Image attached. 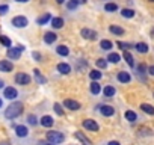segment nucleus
<instances>
[{
  "label": "nucleus",
  "instance_id": "15",
  "mask_svg": "<svg viewBox=\"0 0 154 145\" xmlns=\"http://www.w3.org/2000/svg\"><path fill=\"white\" fill-rule=\"evenodd\" d=\"M53 17H51V14L50 12H45V14H42L38 20H36V23L39 24V26H44V24H47V23H50V20H51Z\"/></svg>",
  "mask_w": 154,
  "mask_h": 145
},
{
  "label": "nucleus",
  "instance_id": "38",
  "mask_svg": "<svg viewBox=\"0 0 154 145\" xmlns=\"http://www.w3.org/2000/svg\"><path fill=\"white\" fill-rule=\"evenodd\" d=\"M27 121H29L30 125H36V124H38V118H36L35 115H29V116H27Z\"/></svg>",
  "mask_w": 154,
  "mask_h": 145
},
{
  "label": "nucleus",
  "instance_id": "9",
  "mask_svg": "<svg viewBox=\"0 0 154 145\" xmlns=\"http://www.w3.org/2000/svg\"><path fill=\"white\" fill-rule=\"evenodd\" d=\"M17 95H18V92H17V89L12 88V86H8V88H5V91H3V97L8 98V100H15Z\"/></svg>",
  "mask_w": 154,
  "mask_h": 145
},
{
  "label": "nucleus",
  "instance_id": "18",
  "mask_svg": "<svg viewBox=\"0 0 154 145\" xmlns=\"http://www.w3.org/2000/svg\"><path fill=\"white\" fill-rule=\"evenodd\" d=\"M118 80L121 82V83H128L130 80H131V77H130V74L127 71H119L118 72Z\"/></svg>",
  "mask_w": 154,
  "mask_h": 145
},
{
  "label": "nucleus",
  "instance_id": "19",
  "mask_svg": "<svg viewBox=\"0 0 154 145\" xmlns=\"http://www.w3.org/2000/svg\"><path fill=\"white\" fill-rule=\"evenodd\" d=\"M56 39H57V36H56L54 32H47V33L44 35V42H45V44H53Z\"/></svg>",
  "mask_w": 154,
  "mask_h": 145
},
{
  "label": "nucleus",
  "instance_id": "47",
  "mask_svg": "<svg viewBox=\"0 0 154 145\" xmlns=\"http://www.w3.org/2000/svg\"><path fill=\"white\" fill-rule=\"evenodd\" d=\"M2 88H5V82H3L2 79H0V89H2Z\"/></svg>",
  "mask_w": 154,
  "mask_h": 145
},
{
  "label": "nucleus",
  "instance_id": "10",
  "mask_svg": "<svg viewBox=\"0 0 154 145\" xmlns=\"http://www.w3.org/2000/svg\"><path fill=\"white\" fill-rule=\"evenodd\" d=\"M63 106L69 110H79L80 109V103L79 101H75V100H71V98H66L63 101Z\"/></svg>",
  "mask_w": 154,
  "mask_h": 145
},
{
  "label": "nucleus",
  "instance_id": "36",
  "mask_svg": "<svg viewBox=\"0 0 154 145\" xmlns=\"http://www.w3.org/2000/svg\"><path fill=\"white\" fill-rule=\"evenodd\" d=\"M95 63H97V66H98V68H106V66H107V60H106V59H103V57L97 59V62H95Z\"/></svg>",
  "mask_w": 154,
  "mask_h": 145
},
{
  "label": "nucleus",
  "instance_id": "27",
  "mask_svg": "<svg viewBox=\"0 0 154 145\" xmlns=\"http://www.w3.org/2000/svg\"><path fill=\"white\" fill-rule=\"evenodd\" d=\"M106 60H109V62H112V63H118V62L121 60V56H119L118 53H109V56H107Z\"/></svg>",
  "mask_w": 154,
  "mask_h": 145
},
{
  "label": "nucleus",
  "instance_id": "11",
  "mask_svg": "<svg viewBox=\"0 0 154 145\" xmlns=\"http://www.w3.org/2000/svg\"><path fill=\"white\" fill-rule=\"evenodd\" d=\"M57 71L60 72V74H69L71 72V65L69 63H66V62H60V63H57Z\"/></svg>",
  "mask_w": 154,
  "mask_h": 145
},
{
  "label": "nucleus",
  "instance_id": "35",
  "mask_svg": "<svg viewBox=\"0 0 154 145\" xmlns=\"http://www.w3.org/2000/svg\"><path fill=\"white\" fill-rule=\"evenodd\" d=\"M116 45H118L119 48H122L124 51H125V50H128V48H131V44H128V42H121V41H118V42H116Z\"/></svg>",
  "mask_w": 154,
  "mask_h": 145
},
{
  "label": "nucleus",
  "instance_id": "30",
  "mask_svg": "<svg viewBox=\"0 0 154 145\" xmlns=\"http://www.w3.org/2000/svg\"><path fill=\"white\" fill-rule=\"evenodd\" d=\"M89 77H91L92 80H97V82H98V80L103 77V74H101V72H100L98 69H92V71L89 72Z\"/></svg>",
  "mask_w": 154,
  "mask_h": 145
},
{
  "label": "nucleus",
  "instance_id": "5",
  "mask_svg": "<svg viewBox=\"0 0 154 145\" xmlns=\"http://www.w3.org/2000/svg\"><path fill=\"white\" fill-rule=\"evenodd\" d=\"M27 24H29V20L26 17H23V15H17V17L12 18V26L14 27H26Z\"/></svg>",
  "mask_w": 154,
  "mask_h": 145
},
{
  "label": "nucleus",
  "instance_id": "52",
  "mask_svg": "<svg viewBox=\"0 0 154 145\" xmlns=\"http://www.w3.org/2000/svg\"><path fill=\"white\" fill-rule=\"evenodd\" d=\"M149 2H152V3H154V0H149Z\"/></svg>",
  "mask_w": 154,
  "mask_h": 145
},
{
  "label": "nucleus",
  "instance_id": "33",
  "mask_svg": "<svg viewBox=\"0 0 154 145\" xmlns=\"http://www.w3.org/2000/svg\"><path fill=\"white\" fill-rule=\"evenodd\" d=\"M104 11L106 12H115V11H118V5L116 3H106L104 5Z\"/></svg>",
  "mask_w": 154,
  "mask_h": 145
},
{
  "label": "nucleus",
  "instance_id": "25",
  "mask_svg": "<svg viewBox=\"0 0 154 145\" xmlns=\"http://www.w3.org/2000/svg\"><path fill=\"white\" fill-rule=\"evenodd\" d=\"M75 137L79 139L80 142H83L85 145H91V143H92V142H91V140H89V139H88V137H86L85 134H82L80 131H75Z\"/></svg>",
  "mask_w": 154,
  "mask_h": 145
},
{
  "label": "nucleus",
  "instance_id": "23",
  "mask_svg": "<svg viewBox=\"0 0 154 145\" xmlns=\"http://www.w3.org/2000/svg\"><path fill=\"white\" fill-rule=\"evenodd\" d=\"M103 94H104L106 97H113V95L116 94V89H115L113 86L107 85V86H104V89H103Z\"/></svg>",
  "mask_w": 154,
  "mask_h": 145
},
{
  "label": "nucleus",
  "instance_id": "39",
  "mask_svg": "<svg viewBox=\"0 0 154 145\" xmlns=\"http://www.w3.org/2000/svg\"><path fill=\"white\" fill-rule=\"evenodd\" d=\"M137 71H139V74H145V72H146L145 63H139V65H137Z\"/></svg>",
  "mask_w": 154,
  "mask_h": 145
},
{
  "label": "nucleus",
  "instance_id": "46",
  "mask_svg": "<svg viewBox=\"0 0 154 145\" xmlns=\"http://www.w3.org/2000/svg\"><path fill=\"white\" fill-rule=\"evenodd\" d=\"M15 2H17V3H27L29 0H15Z\"/></svg>",
  "mask_w": 154,
  "mask_h": 145
},
{
  "label": "nucleus",
  "instance_id": "51",
  "mask_svg": "<svg viewBox=\"0 0 154 145\" xmlns=\"http://www.w3.org/2000/svg\"><path fill=\"white\" fill-rule=\"evenodd\" d=\"M45 145H54V143H51V142H48V143H45Z\"/></svg>",
  "mask_w": 154,
  "mask_h": 145
},
{
  "label": "nucleus",
  "instance_id": "17",
  "mask_svg": "<svg viewBox=\"0 0 154 145\" xmlns=\"http://www.w3.org/2000/svg\"><path fill=\"white\" fill-rule=\"evenodd\" d=\"M39 124H41L42 127H45V128H48V127H51V125L54 124V121H53V118H51V116H48V115H45V116H42V118H41V121H39Z\"/></svg>",
  "mask_w": 154,
  "mask_h": 145
},
{
  "label": "nucleus",
  "instance_id": "16",
  "mask_svg": "<svg viewBox=\"0 0 154 145\" xmlns=\"http://www.w3.org/2000/svg\"><path fill=\"white\" fill-rule=\"evenodd\" d=\"M15 133L18 137H26L29 134V130L26 125H15Z\"/></svg>",
  "mask_w": 154,
  "mask_h": 145
},
{
  "label": "nucleus",
  "instance_id": "49",
  "mask_svg": "<svg viewBox=\"0 0 154 145\" xmlns=\"http://www.w3.org/2000/svg\"><path fill=\"white\" fill-rule=\"evenodd\" d=\"M0 145H11V143H9V142H2Z\"/></svg>",
  "mask_w": 154,
  "mask_h": 145
},
{
  "label": "nucleus",
  "instance_id": "45",
  "mask_svg": "<svg viewBox=\"0 0 154 145\" xmlns=\"http://www.w3.org/2000/svg\"><path fill=\"white\" fill-rule=\"evenodd\" d=\"M107 145H119V142H116V140H110Z\"/></svg>",
  "mask_w": 154,
  "mask_h": 145
},
{
  "label": "nucleus",
  "instance_id": "44",
  "mask_svg": "<svg viewBox=\"0 0 154 145\" xmlns=\"http://www.w3.org/2000/svg\"><path fill=\"white\" fill-rule=\"evenodd\" d=\"M74 2H75L77 5H85V3L88 2V0H74Z\"/></svg>",
  "mask_w": 154,
  "mask_h": 145
},
{
  "label": "nucleus",
  "instance_id": "24",
  "mask_svg": "<svg viewBox=\"0 0 154 145\" xmlns=\"http://www.w3.org/2000/svg\"><path fill=\"white\" fill-rule=\"evenodd\" d=\"M140 109H142L145 113H148V115H154V106H151V104L142 103V104H140Z\"/></svg>",
  "mask_w": 154,
  "mask_h": 145
},
{
  "label": "nucleus",
  "instance_id": "41",
  "mask_svg": "<svg viewBox=\"0 0 154 145\" xmlns=\"http://www.w3.org/2000/svg\"><path fill=\"white\" fill-rule=\"evenodd\" d=\"M8 11H9V6L8 5H0V15H5Z\"/></svg>",
  "mask_w": 154,
  "mask_h": 145
},
{
  "label": "nucleus",
  "instance_id": "31",
  "mask_svg": "<svg viewBox=\"0 0 154 145\" xmlns=\"http://www.w3.org/2000/svg\"><path fill=\"white\" fill-rule=\"evenodd\" d=\"M122 56H124L125 62H127V63H128L130 66H134V59H133V56H131V54H130V53H128L127 50L124 51V54H122Z\"/></svg>",
  "mask_w": 154,
  "mask_h": 145
},
{
  "label": "nucleus",
  "instance_id": "1",
  "mask_svg": "<svg viewBox=\"0 0 154 145\" xmlns=\"http://www.w3.org/2000/svg\"><path fill=\"white\" fill-rule=\"evenodd\" d=\"M23 113V103L20 101H14L8 106V109L5 110V116L8 119H15L17 116H20Z\"/></svg>",
  "mask_w": 154,
  "mask_h": 145
},
{
  "label": "nucleus",
  "instance_id": "48",
  "mask_svg": "<svg viewBox=\"0 0 154 145\" xmlns=\"http://www.w3.org/2000/svg\"><path fill=\"white\" fill-rule=\"evenodd\" d=\"M56 2H57L59 5H62V3H65V2H66V0H56Z\"/></svg>",
  "mask_w": 154,
  "mask_h": 145
},
{
  "label": "nucleus",
  "instance_id": "7",
  "mask_svg": "<svg viewBox=\"0 0 154 145\" xmlns=\"http://www.w3.org/2000/svg\"><path fill=\"white\" fill-rule=\"evenodd\" d=\"M82 124H83V128H86L89 131H98V128H100L97 121H94V119H85Z\"/></svg>",
  "mask_w": 154,
  "mask_h": 145
},
{
  "label": "nucleus",
  "instance_id": "14",
  "mask_svg": "<svg viewBox=\"0 0 154 145\" xmlns=\"http://www.w3.org/2000/svg\"><path fill=\"white\" fill-rule=\"evenodd\" d=\"M33 77H35V80H36L39 85L47 83V77H44V76H42V72H41L39 69H33Z\"/></svg>",
  "mask_w": 154,
  "mask_h": 145
},
{
  "label": "nucleus",
  "instance_id": "20",
  "mask_svg": "<svg viewBox=\"0 0 154 145\" xmlns=\"http://www.w3.org/2000/svg\"><path fill=\"white\" fill-rule=\"evenodd\" d=\"M109 30H110V33H113V35H116V36H122V35H124V29L119 27V26H116V24H112V26L109 27Z\"/></svg>",
  "mask_w": 154,
  "mask_h": 145
},
{
  "label": "nucleus",
  "instance_id": "2",
  "mask_svg": "<svg viewBox=\"0 0 154 145\" xmlns=\"http://www.w3.org/2000/svg\"><path fill=\"white\" fill-rule=\"evenodd\" d=\"M45 137H47V140L51 142V143H60V142L65 140V136H63L62 133H59V131H53V130H51V131H47Z\"/></svg>",
  "mask_w": 154,
  "mask_h": 145
},
{
  "label": "nucleus",
  "instance_id": "3",
  "mask_svg": "<svg viewBox=\"0 0 154 145\" xmlns=\"http://www.w3.org/2000/svg\"><path fill=\"white\" fill-rule=\"evenodd\" d=\"M23 50H24V47H21V45H18V47H9L8 51H6V54H8V57L11 60H18Z\"/></svg>",
  "mask_w": 154,
  "mask_h": 145
},
{
  "label": "nucleus",
  "instance_id": "28",
  "mask_svg": "<svg viewBox=\"0 0 154 145\" xmlns=\"http://www.w3.org/2000/svg\"><path fill=\"white\" fill-rule=\"evenodd\" d=\"M121 15H122L124 18H133V17H134V11H133V9H128V8H124V9L121 11Z\"/></svg>",
  "mask_w": 154,
  "mask_h": 145
},
{
  "label": "nucleus",
  "instance_id": "43",
  "mask_svg": "<svg viewBox=\"0 0 154 145\" xmlns=\"http://www.w3.org/2000/svg\"><path fill=\"white\" fill-rule=\"evenodd\" d=\"M146 72H148V74H151V76H154V65L148 66V68H146Z\"/></svg>",
  "mask_w": 154,
  "mask_h": 145
},
{
  "label": "nucleus",
  "instance_id": "37",
  "mask_svg": "<svg viewBox=\"0 0 154 145\" xmlns=\"http://www.w3.org/2000/svg\"><path fill=\"white\" fill-rule=\"evenodd\" d=\"M53 107H54V112H56L59 116H62V115H63V109H62V106H60L59 103H54V106H53Z\"/></svg>",
  "mask_w": 154,
  "mask_h": 145
},
{
  "label": "nucleus",
  "instance_id": "12",
  "mask_svg": "<svg viewBox=\"0 0 154 145\" xmlns=\"http://www.w3.org/2000/svg\"><path fill=\"white\" fill-rule=\"evenodd\" d=\"M100 112H101L103 116H112V115L115 113V109H113L112 106L103 104V106H100Z\"/></svg>",
  "mask_w": 154,
  "mask_h": 145
},
{
  "label": "nucleus",
  "instance_id": "13",
  "mask_svg": "<svg viewBox=\"0 0 154 145\" xmlns=\"http://www.w3.org/2000/svg\"><path fill=\"white\" fill-rule=\"evenodd\" d=\"M50 23H51L53 29H62V27H63V24H65V21H63V18H62V17H54V18H51V20H50Z\"/></svg>",
  "mask_w": 154,
  "mask_h": 145
},
{
  "label": "nucleus",
  "instance_id": "32",
  "mask_svg": "<svg viewBox=\"0 0 154 145\" xmlns=\"http://www.w3.org/2000/svg\"><path fill=\"white\" fill-rule=\"evenodd\" d=\"M125 119L130 121V122H134V121L137 119V115H136L133 110H127V112H125Z\"/></svg>",
  "mask_w": 154,
  "mask_h": 145
},
{
  "label": "nucleus",
  "instance_id": "6",
  "mask_svg": "<svg viewBox=\"0 0 154 145\" xmlns=\"http://www.w3.org/2000/svg\"><path fill=\"white\" fill-rule=\"evenodd\" d=\"M80 35H82L85 39H88V41H95V39H97V32L92 30V29H88V27L82 29V30H80Z\"/></svg>",
  "mask_w": 154,
  "mask_h": 145
},
{
  "label": "nucleus",
  "instance_id": "26",
  "mask_svg": "<svg viewBox=\"0 0 154 145\" xmlns=\"http://www.w3.org/2000/svg\"><path fill=\"white\" fill-rule=\"evenodd\" d=\"M134 48H136L137 53H146V51H148V45H146L145 42H137V44L134 45Z\"/></svg>",
  "mask_w": 154,
  "mask_h": 145
},
{
  "label": "nucleus",
  "instance_id": "42",
  "mask_svg": "<svg viewBox=\"0 0 154 145\" xmlns=\"http://www.w3.org/2000/svg\"><path fill=\"white\" fill-rule=\"evenodd\" d=\"M32 56H33V59H36V62H42V56H41L39 51H33Z\"/></svg>",
  "mask_w": 154,
  "mask_h": 145
},
{
  "label": "nucleus",
  "instance_id": "4",
  "mask_svg": "<svg viewBox=\"0 0 154 145\" xmlns=\"http://www.w3.org/2000/svg\"><path fill=\"white\" fill-rule=\"evenodd\" d=\"M30 76L29 74H26V72H17L15 74V82H17V85H29L30 83Z\"/></svg>",
  "mask_w": 154,
  "mask_h": 145
},
{
  "label": "nucleus",
  "instance_id": "50",
  "mask_svg": "<svg viewBox=\"0 0 154 145\" xmlns=\"http://www.w3.org/2000/svg\"><path fill=\"white\" fill-rule=\"evenodd\" d=\"M2 104H3V103H2V98H0V107H2Z\"/></svg>",
  "mask_w": 154,
  "mask_h": 145
},
{
  "label": "nucleus",
  "instance_id": "21",
  "mask_svg": "<svg viewBox=\"0 0 154 145\" xmlns=\"http://www.w3.org/2000/svg\"><path fill=\"white\" fill-rule=\"evenodd\" d=\"M89 89H91V92H92L94 95H98V94H100V91H101V86H100V83H98L97 80H92V83H91Z\"/></svg>",
  "mask_w": 154,
  "mask_h": 145
},
{
  "label": "nucleus",
  "instance_id": "29",
  "mask_svg": "<svg viewBox=\"0 0 154 145\" xmlns=\"http://www.w3.org/2000/svg\"><path fill=\"white\" fill-rule=\"evenodd\" d=\"M100 47H101V50H110L112 47H113V44H112V41H109V39H103L101 42H100Z\"/></svg>",
  "mask_w": 154,
  "mask_h": 145
},
{
  "label": "nucleus",
  "instance_id": "40",
  "mask_svg": "<svg viewBox=\"0 0 154 145\" xmlns=\"http://www.w3.org/2000/svg\"><path fill=\"white\" fill-rule=\"evenodd\" d=\"M77 6H79V5H77V3H75V2H74V0H69V2H68V3H66V8H68V9H69V11H71V9H75V8H77Z\"/></svg>",
  "mask_w": 154,
  "mask_h": 145
},
{
  "label": "nucleus",
  "instance_id": "8",
  "mask_svg": "<svg viewBox=\"0 0 154 145\" xmlns=\"http://www.w3.org/2000/svg\"><path fill=\"white\" fill-rule=\"evenodd\" d=\"M14 69V63L8 59H3V60H0V71L2 72H11Z\"/></svg>",
  "mask_w": 154,
  "mask_h": 145
},
{
  "label": "nucleus",
  "instance_id": "34",
  "mask_svg": "<svg viewBox=\"0 0 154 145\" xmlns=\"http://www.w3.org/2000/svg\"><path fill=\"white\" fill-rule=\"evenodd\" d=\"M0 42H2L5 47H8V48H9V47H11V44H12V42H11V39H9L8 36H5V35L0 36Z\"/></svg>",
  "mask_w": 154,
  "mask_h": 145
},
{
  "label": "nucleus",
  "instance_id": "22",
  "mask_svg": "<svg viewBox=\"0 0 154 145\" xmlns=\"http://www.w3.org/2000/svg\"><path fill=\"white\" fill-rule=\"evenodd\" d=\"M56 53H57L59 56H68V54H69V48H68L66 45H57V47H56Z\"/></svg>",
  "mask_w": 154,
  "mask_h": 145
}]
</instances>
